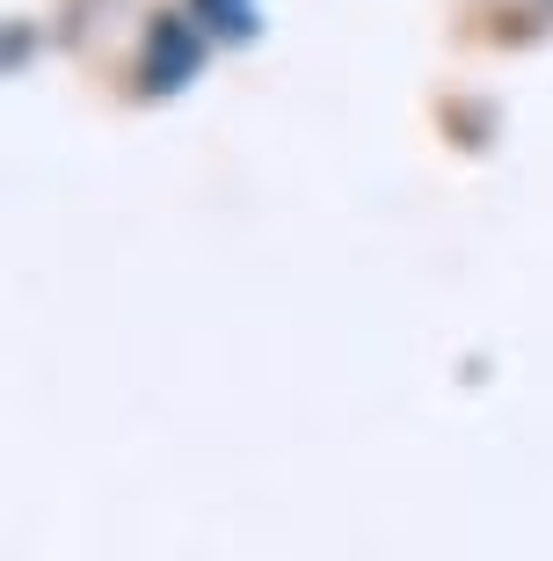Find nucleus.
Instances as JSON below:
<instances>
[{
    "label": "nucleus",
    "instance_id": "f257e3e1",
    "mask_svg": "<svg viewBox=\"0 0 553 561\" xmlns=\"http://www.w3.org/2000/svg\"><path fill=\"white\" fill-rule=\"evenodd\" d=\"M211 15H226V37H247V30H255V8H247V0H205Z\"/></svg>",
    "mask_w": 553,
    "mask_h": 561
}]
</instances>
